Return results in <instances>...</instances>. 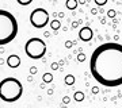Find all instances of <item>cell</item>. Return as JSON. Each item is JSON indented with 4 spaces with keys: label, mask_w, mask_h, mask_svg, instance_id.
Instances as JSON below:
<instances>
[{
    "label": "cell",
    "mask_w": 122,
    "mask_h": 108,
    "mask_svg": "<svg viewBox=\"0 0 122 108\" xmlns=\"http://www.w3.org/2000/svg\"><path fill=\"white\" fill-rule=\"evenodd\" d=\"M90 70L100 85H122V45L107 42L98 46L91 54Z\"/></svg>",
    "instance_id": "6da1fadb"
},
{
    "label": "cell",
    "mask_w": 122,
    "mask_h": 108,
    "mask_svg": "<svg viewBox=\"0 0 122 108\" xmlns=\"http://www.w3.org/2000/svg\"><path fill=\"white\" fill-rule=\"evenodd\" d=\"M18 34V22L11 12L0 9V46L7 45Z\"/></svg>",
    "instance_id": "7a4b0ae2"
},
{
    "label": "cell",
    "mask_w": 122,
    "mask_h": 108,
    "mask_svg": "<svg viewBox=\"0 0 122 108\" xmlns=\"http://www.w3.org/2000/svg\"><path fill=\"white\" fill-rule=\"evenodd\" d=\"M23 85L15 77H5L0 81V99L5 103H14L20 99Z\"/></svg>",
    "instance_id": "3957f363"
},
{
    "label": "cell",
    "mask_w": 122,
    "mask_h": 108,
    "mask_svg": "<svg viewBox=\"0 0 122 108\" xmlns=\"http://www.w3.org/2000/svg\"><path fill=\"white\" fill-rule=\"evenodd\" d=\"M25 53L31 60H39L46 53V43L41 38H30L25 43Z\"/></svg>",
    "instance_id": "277c9868"
},
{
    "label": "cell",
    "mask_w": 122,
    "mask_h": 108,
    "mask_svg": "<svg viewBox=\"0 0 122 108\" xmlns=\"http://www.w3.org/2000/svg\"><path fill=\"white\" fill-rule=\"evenodd\" d=\"M30 22L35 28H44L49 23V14L44 8H35L30 14Z\"/></svg>",
    "instance_id": "5b68a950"
},
{
    "label": "cell",
    "mask_w": 122,
    "mask_h": 108,
    "mask_svg": "<svg viewBox=\"0 0 122 108\" xmlns=\"http://www.w3.org/2000/svg\"><path fill=\"white\" fill-rule=\"evenodd\" d=\"M79 38L84 41V42H88L92 39V30L90 27H83L81 30L79 31Z\"/></svg>",
    "instance_id": "8992f818"
},
{
    "label": "cell",
    "mask_w": 122,
    "mask_h": 108,
    "mask_svg": "<svg viewBox=\"0 0 122 108\" xmlns=\"http://www.w3.org/2000/svg\"><path fill=\"white\" fill-rule=\"evenodd\" d=\"M7 65H8L10 68H18L19 65H20V58H19V56H16V54H11V56L7 58Z\"/></svg>",
    "instance_id": "52a82bcc"
},
{
    "label": "cell",
    "mask_w": 122,
    "mask_h": 108,
    "mask_svg": "<svg viewBox=\"0 0 122 108\" xmlns=\"http://www.w3.org/2000/svg\"><path fill=\"white\" fill-rule=\"evenodd\" d=\"M66 7L69 9H75L77 7V1L76 0H66Z\"/></svg>",
    "instance_id": "ba28073f"
},
{
    "label": "cell",
    "mask_w": 122,
    "mask_h": 108,
    "mask_svg": "<svg viewBox=\"0 0 122 108\" xmlns=\"http://www.w3.org/2000/svg\"><path fill=\"white\" fill-rule=\"evenodd\" d=\"M50 26H52L53 30H58V28L61 27V23H60V20H58V19H54V20L50 22Z\"/></svg>",
    "instance_id": "9c48e42d"
},
{
    "label": "cell",
    "mask_w": 122,
    "mask_h": 108,
    "mask_svg": "<svg viewBox=\"0 0 122 108\" xmlns=\"http://www.w3.org/2000/svg\"><path fill=\"white\" fill-rule=\"evenodd\" d=\"M83 99H84L83 92H76V93H75V100H76V101H83Z\"/></svg>",
    "instance_id": "30bf717a"
},
{
    "label": "cell",
    "mask_w": 122,
    "mask_h": 108,
    "mask_svg": "<svg viewBox=\"0 0 122 108\" xmlns=\"http://www.w3.org/2000/svg\"><path fill=\"white\" fill-rule=\"evenodd\" d=\"M42 80H44L45 82H50L53 80V76H52V73H45L44 76H42Z\"/></svg>",
    "instance_id": "8fae6325"
},
{
    "label": "cell",
    "mask_w": 122,
    "mask_h": 108,
    "mask_svg": "<svg viewBox=\"0 0 122 108\" xmlns=\"http://www.w3.org/2000/svg\"><path fill=\"white\" fill-rule=\"evenodd\" d=\"M65 82L68 84V85H72V84L75 82V77L72 76V74H68V76L65 77Z\"/></svg>",
    "instance_id": "7c38bea8"
},
{
    "label": "cell",
    "mask_w": 122,
    "mask_h": 108,
    "mask_svg": "<svg viewBox=\"0 0 122 108\" xmlns=\"http://www.w3.org/2000/svg\"><path fill=\"white\" fill-rule=\"evenodd\" d=\"M16 1L20 5H29V4H31V3H33V0H16Z\"/></svg>",
    "instance_id": "4fadbf2b"
},
{
    "label": "cell",
    "mask_w": 122,
    "mask_h": 108,
    "mask_svg": "<svg viewBox=\"0 0 122 108\" xmlns=\"http://www.w3.org/2000/svg\"><path fill=\"white\" fill-rule=\"evenodd\" d=\"M95 3L98 5H105L106 3H107V0H95Z\"/></svg>",
    "instance_id": "5bb4252c"
},
{
    "label": "cell",
    "mask_w": 122,
    "mask_h": 108,
    "mask_svg": "<svg viewBox=\"0 0 122 108\" xmlns=\"http://www.w3.org/2000/svg\"><path fill=\"white\" fill-rule=\"evenodd\" d=\"M109 16H110V18H114V16H115V11H114V9H110V11H109Z\"/></svg>",
    "instance_id": "9a60e30c"
},
{
    "label": "cell",
    "mask_w": 122,
    "mask_h": 108,
    "mask_svg": "<svg viewBox=\"0 0 122 108\" xmlns=\"http://www.w3.org/2000/svg\"><path fill=\"white\" fill-rule=\"evenodd\" d=\"M30 72H31V74L37 73V68H31V69H30Z\"/></svg>",
    "instance_id": "2e32d148"
},
{
    "label": "cell",
    "mask_w": 122,
    "mask_h": 108,
    "mask_svg": "<svg viewBox=\"0 0 122 108\" xmlns=\"http://www.w3.org/2000/svg\"><path fill=\"white\" fill-rule=\"evenodd\" d=\"M84 58H86V57H84L83 54H81V56H79V61H84Z\"/></svg>",
    "instance_id": "e0dca14e"
}]
</instances>
